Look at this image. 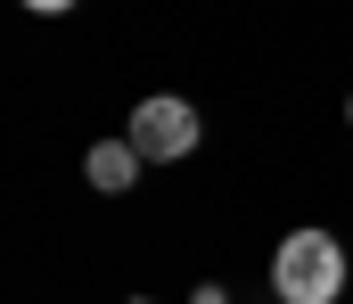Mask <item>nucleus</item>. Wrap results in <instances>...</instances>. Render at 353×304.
I'll use <instances>...</instances> for the list:
<instances>
[{
	"mask_svg": "<svg viewBox=\"0 0 353 304\" xmlns=\"http://www.w3.org/2000/svg\"><path fill=\"white\" fill-rule=\"evenodd\" d=\"M132 304H148V296H132Z\"/></svg>",
	"mask_w": 353,
	"mask_h": 304,
	"instance_id": "obj_5",
	"label": "nucleus"
},
{
	"mask_svg": "<svg viewBox=\"0 0 353 304\" xmlns=\"http://www.w3.org/2000/svg\"><path fill=\"white\" fill-rule=\"evenodd\" d=\"M25 8H33V17H66L74 0H25Z\"/></svg>",
	"mask_w": 353,
	"mask_h": 304,
	"instance_id": "obj_4",
	"label": "nucleus"
},
{
	"mask_svg": "<svg viewBox=\"0 0 353 304\" xmlns=\"http://www.w3.org/2000/svg\"><path fill=\"white\" fill-rule=\"evenodd\" d=\"M123 140H132L148 165H181V156L197 148V107H189V99H140Z\"/></svg>",
	"mask_w": 353,
	"mask_h": 304,
	"instance_id": "obj_2",
	"label": "nucleus"
},
{
	"mask_svg": "<svg viewBox=\"0 0 353 304\" xmlns=\"http://www.w3.org/2000/svg\"><path fill=\"white\" fill-rule=\"evenodd\" d=\"M140 165H148V156H140L132 140H99V148L83 156V173H90V190H99V198H123V190L140 181Z\"/></svg>",
	"mask_w": 353,
	"mask_h": 304,
	"instance_id": "obj_3",
	"label": "nucleus"
},
{
	"mask_svg": "<svg viewBox=\"0 0 353 304\" xmlns=\"http://www.w3.org/2000/svg\"><path fill=\"white\" fill-rule=\"evenodd\" d=\"M271 296L279 304H337L345 296V247L329 230H288L271 255Z\"/></svg>",
	"mask_w": 353,
	"mask_h": 304,
	"instance_id": "obj_1",
	"label": "nucleus"
},
{
	"mask_svg": "<svg viewBox=\"0 0 353 304\" xmlns=\"http://www.w3.org/2000/svg\"><path fill=\"white\" fill-rule=\"evenodd\" d=\"M345 115H353V99H345Z\"/></svg>",
	"mask_w": 353,
	"mask_h": 304,
	"instance_id": "obj_6",
	"label": "nucleus"
}]
</instances>
